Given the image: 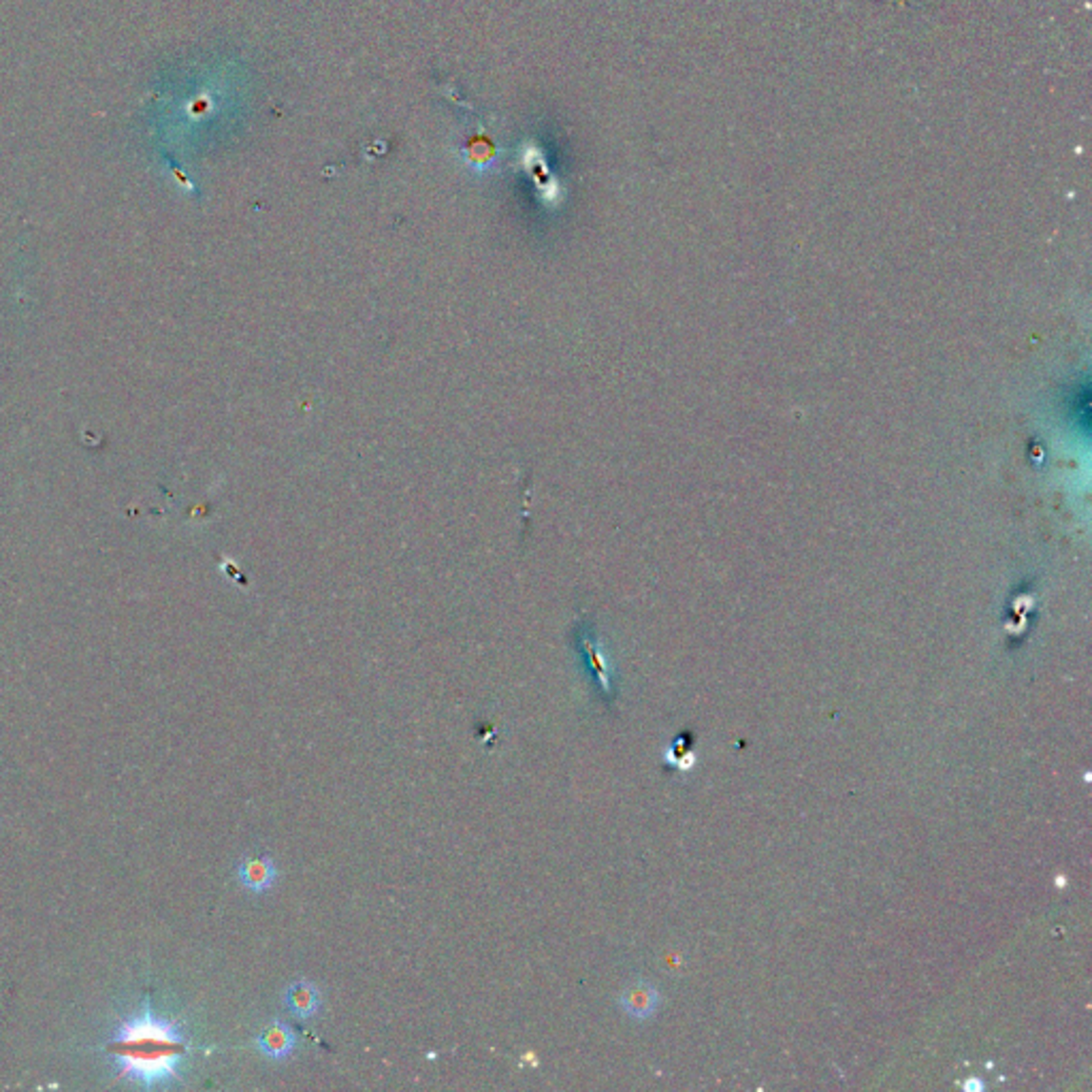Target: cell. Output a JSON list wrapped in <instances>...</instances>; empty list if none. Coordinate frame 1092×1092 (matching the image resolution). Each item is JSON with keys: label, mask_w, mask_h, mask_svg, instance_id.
<instances>
[{"label": "cell", "mask_w": 1092, "mask_h": 1092, "mask_svg": "<svg viewBox=\"0 0 1092 1092\" xmlns=\"http://www.w3.org/2000/svg\"><path fill=\"white\" fill-rule=\"evenodd\" d=\"M657 1003H660V994L646 982H636L634 985H629L624 997H621V1007L636 1020H646L653 1016Z\"/></svg>", "instance_id": "5b68a950"}, {"label": "cell", "mask_w": 1092, "mask_h": 1092, "mask_svg": "<svg viewBox=\"0 0 1092 1092\" xmlns=\"http://www.w3.org/2000/svg\"><path fill=\"white\" fill-rule=\"evenodd\" d=\"M284 1001H287L290 1014L299 1020L312 1018L321 1009V992H318L312 982L306 980L292 982L287 988V994H284Z\"/></svg>", "instance_id": "277c9868"}, {"label": "cell", "mask_w": 1092, "mask_h": 1092, "mask_svg": "<svg viewBox=\"0 0 1092 1092\" xmlns=\"http://www.w3.org/2000/svg\"><path fill=\"white\" fill-rule=\"evenodd\" d=\"M237 877L246 890L261 894L268 892L275 884V879H278V868H275L269 856H250L242 860V864L237 868Z\"/></svg>", "instance_id": "3957f363"}, {"label": "cell", "mask_w": 1092, "mask_h": 1092, "mask_svg": "<svg viewBox=\"0 0 1092 1092\" xmlns=\"http://www.w3.org/2000/svg\"><path fill=\"white\" fill-rule=\"evenodd\" d=\"M256 1045L259 1050L271 1061H284L295 1052L297 1035L292 1028L282 1023V1020H273L271 1024L263 1028V1033L256 1037Z\"/></svg>", "instance_id": "7a4b0ae2"}, {"label": "cell", "mask_w": 1092, "mask_h": 1092, "mask_svg": "<svg viewBox=\"0 0 1092 1092\" xmlns=\"http://www.w3.org/2000/svg\"><path fill=\"white\" fill-rule=\"evenodd\" d=\"M105 1052L118 1078L154 1088L177 1078L189 1042L180 1024L158 1016L146 1001L137 1014L122 1020Z\"/></svg>", "instance_id": "6da1fadb"}]
</instances>
